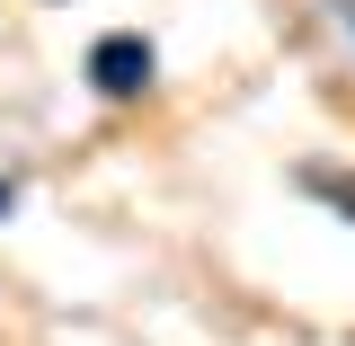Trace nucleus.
<instances>
[{"mask_svg": "<svg viewBox=\"0 0 355 346\" xmlns=\"http://www.w3.org/2000/svg\"><path fill=\"white\" fill-rule=\"evenodd\" d=\"M320 9H329V27H338V36L355 44V0H320Z\"/></svg>", "mask_w": 355, "mask_h": 346, "instance_id": "nucleus-4", "label": "nucleus"}, {"mask_svg": "<svg viewBox=\"0 0 355 346\" xmlns=\"http://www.w3.org/2000/svg\"><path fill=\"white\" fill-rule=\"evenodd\" d=\"M18 205H27V178H18V169H0V222H18Z\"/></svg>", "mask_w": 355, "mask_h": 346, "instance_id": "nucleus-3", "label": "nucleus"}, {"mask_svg": "<svg viewBox=\"0 0 355 346\" xmlns=\"http://www.w3.org/2000/svg\"><path fill=\"white\" fill-rule=\"evenodd\" d=\"M293 187H302L311 205H329L338 222H355V169H329V160H302V169H293Z\"/></svg>", "mask_w": 355, "mask_h": 346, "instance_id": "nucleus-2", "label": "nucleus"}, {"mask_svg": "<svg viewBox=\"0 0 355 346\" xmlns=\"http://www.w3.org/2000/svg\"><path fill=\"white\" fill-rule=\"evenodd\" d=\"M80 80H89V98H107V107H142V98L160 89V44L142 36V27H107V36H89Z\"/></svg>", "mask_w": 355, "mask_h": 346, "instance_id": "nucleus-1", "label": "nucleus"}]
</instances>
